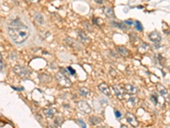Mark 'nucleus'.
<instances>
[{
	"label": "nucleus",
	"instance_id": "1",
	"mask_svg": "<svg viewBox=\"0 0 170 128\" xmlns=\"http://www.w3.org/2000/svg\"><path fill=\"white\" fill-rule=\"evenodd\" d=\"M8 34L17 44L24 43L30 36V29L20 18H14L9 21L7 25Z\"/></svg>",
	"mask_w": 170,
	"mask_h": 128
},
{
	"label": "nucleus",
	"instance_id": "2",
	"mask_svg": "<svg viewBox=\"0 0 170 128\" xmlns=\"http://www.w3.org/2000/svg\"><path fill=\"white\" fill-rule=\"evenodd\" d=\"M55 79L57 82L61 86L65 87H70L72 86V81L67 78V76L64 75L61 72H59L55 74Z\"/></svg>",
	"mask_w": 170,
	"mask_h": 128
},
{
	"label": "nucleus",
	"instance_id": "3",
	"mask_svg": "<svg viewBox=\"0 0 170 128\" xmlns=\"http://www.w3.org/2000/svg\"><path fill=\"white\" fill-rule=\"evenodd\" d=\"M14 72L15 74L19 75L21 78H26L30 74V71H29L28 68L22 67V66H20V65H17L14 68Z\"/></svg>",
	"mask_w": 170,
	"mask_h": 128
},
{
	"label": "nucleus",
	"instance_id": "4",
	"mask_svg": "<svg viewBox=\"0 0 170 128\" xmlns=\"http://www.w3.org/2000/svg\"><path fill=\"white\" fill-rule=\"evenodd\" d=\"M77 108H78V109L81 111V112H83V113H84V114H89L91 111H92V109H91V107L89 105V103H87V102H85V101H79L78 103H77Z\"/></svg>",
	"mask_w": 170,
	"mask_h": 128
},
{
	"label": "nucleus",
	"instance_id": "5",
	"mask_svg": "<svg viewBox=\"0 0 170 128\" xmlns=\"http://www.w3.org/2000/svg\"><path fill=\"white\" fill-rule=\"evenodd\" d=\"M117 97L120 99V100H123L124 98V94H125V89H123L120 85H114L112 86Z\"/></svg>",
	"mask_w": 170,
	"mask_h": 128
},
{
	"label": "nucleus",
	"instance_id": "6",
	"mask_svg": "<svg viewBox=\"0 0 170 128\" xmlns=\"http://www.w3.org/2000/svg\"><path fill=\"white\" fill-rule=\"evenodd\" d=\"M126 119L128 121V122L134 127H137L139 126V121H137L136 117L135 116V115H133L132 113H127L126 114Z\"/></svg>",
	"mask_w": 170,
	"mask_h": 128
},
{
	"label": "nucleus",
	"instance_id": "7",
	"mask_svg": "<svg viewBox=\"0 0 170 128\" xmlns=\"http://www.w3.org/2000/svg\"><path fill=\"white\" fill-rule=\"evenodd\" d=\"M149 38H150L151 41H152V42H154V43H156V44L160 43V41H161V39H162L160 33H159L158 32H157V31H154V32H151L150 35H149Z\"/></svg>",
	"mask_w": 170,
	"mask_h": 128
},
{
	"label": "nucleus",
	"instance_id": "8",
	"mask_svg": "<svg viewBox=\"0 0 170 128\" xmlns=\"http://www.w3.org/2000/svg\"><path fill=\"white\" fill-rule=\"evenodd\" d=\"M98 88H99V90H100L102 93H104L106 96H108V97L111 96V90H110V88H109V86H108L107 84H106V83H101L100 85H99Z\"/></svg>",
	"mask_w": 170,
	"mask_h": 128
},
{
	"label": "nucleus",
	"instance_id": "9",
	"mask_svg": "<svg viewBox=\"0 0 170 128\" xmlns=\"http://www.w3.org/2000/svg\"><path fill=\"white\" fill-rule=\"evenodd\" d=\"M124 89H125V92L129 95H135L138 92V89L133 85H129V84L125 85Z\"/></svg>",
	"mask_w": 170,
	"mask_h": 128
},
{
	"label": "nucleus",
	"instance_id": "10",
	"mask_svg": "<svg viewBox=\"0 0 170 128\" xmlns=\"http://www.w3.org/2000/svg\"><path fill=\"white\" fill-rule=\"evenodd\" d=\"M156 86H157V89H158V92L160 93V95H162V96H163V97H165V98H168L169 93H168L167 89H166L163 85H161V84H158Z\"/></svg>",
	"mask_w": 170,
	"mask_h": 128
},
{
	"label": "nucleus",
	"instance_id": "11",
	"mask_svg": "<svg viewBox=\"0 0 170 128\" xmlns=\"http://www.w3.org/2000/svg\"><path fill=\"white\" fill-rule=\"evenodd\" d=\"M55 112H56V109H53V108H49V109H46L43 110L44 115L48 118H52L54 115Z\"/></svg>",
	"mask_w": 170,
	"mask_h": 128
},
{
	"label": "nucleus",
	"instance_id": "12",
	"mask_svg": "<svg viewBox=\"0 0 170 128\" xmlns=\"http://www.w3.org/2000/svg\"><path fill=\"white\" fill-rule=\"evenodd\" d=\"M117 52H118L121 56H124V57H127V56H129V50H128L127 48L123 47V46H119V47H117Z\"/></svg>",
	"mask_w": 170,
	"mask_h": 128
},
{
	"label": "nucleus",
	"instance_id": "13",
	"mask_svg": "<svg viewBox=\"0 0 170 128\" xmlns=\"http://www.w3.org/2000/svg\"><path fill=\"white\" fill-rule=\"evenodd\" d=\"M34 20L39 25H43L44 24V18L40 13H36L34 15Z\"/></svg>",
	"mask_w": 170,
	"mask_h": 128
},
{
	"label": "nucleus",
	"instance_id": "14",
	"mask_svg": "<svg viewBox=\"0 0 170 128\" xmlns=\"http://www.w3.org/2000/svg\"><path fill=\"white\" fill-rule=\"evenodd\" d=\"M103 11L104 13L106 14V15L109 18H114L115 17V15H114V12H113V9H111V8H108V7H105L103 9Z\"/></svg>",
	"mask_w": 170,
	"mask_h": 128
},
{
	"label": "nucleus",
	"instance_id": "15",
	"mask_svg": "<svg viewBox=\"0 0 170 128\" xmlns=\"http://www.w3.org/2000/svg\"><path fill=\"white\" fill-rule=\"evenodd\" d=\"M89 121H90V123H92L93 125H98L99 123H100L101 120H100L99 117H97V116H91V117L89 118Z\"/></svg>",
	"mask_w": 170,
	"mask_h": 128
},
{
	"label": "nucleus",
	"instance_id": "16",
	"mask_svg": "<svg viewBox=\"0 0 170 128\" xmlns=\"http://www.w3.org/2000/svg\"><path fill=\"white\" fill-rule=\"evenodd\" d=\"M89 90L88 89V88H86V87H81L80 89H79V93L82 95V96H83V97H87L89 94Z\"/></svg>",
	"mask_w": 170,
	"mask_h": 128
},
{
	"label": "nucleus",
	"instance_id": "17",
	"mask_svg": "<svg viewBox=\"0 0 170 128\" xmlns=\"http://www.w3.org/2000/svg\"><path fill=\"white\" fill-rule=\"evenodd\" d=\"M136 103H137L136 97H130V98L128 100V102H127V103L129 105L130 108H134V107L136 105Z\"/></svg>",
	"mask_w": 170,
	"mask_h": 128
},
{
	"label": "nucleus",
	"instance_id": "18",
	"mask_svg": "<svg viewBox=\"0 0 170 128\" xmlns=\"http://www.w3.org/2000/svg\"><path fill=\"white\" fill-rule=\"evenodd\" d=\"M78 35H79V38L83 41V42H86L88 40V38H87V35L83 32H78Z\"/></svg>",
	"mask_w": 170,
	"mask_h": 128
},
{
	"label": "nucleus",
	"instance_id": "19",
	"mask_svg": "<svg viewBox=\"0 0 170 128\" xmlns=\"http://www.w3.org/2000/svg\"><path fill=\"white\" fill-rule=\"evenodd\" d=\"M112 24L113 26L117 27H119V28L123 29V30H125V29H126V27L124 26V24H123V23H118V22L112 21Z\"/></svg>",
	"mask_w": 170,
	"mask_h": 128
},
{
	"label": "nucleus",
	"instance_id": "20",
	"mask_svg": "<svg viewBox=\"0 0 170 128\" xmlns=\"http://www.w3.org/2000/svg\"><path fill=\"white\" fill-rule=\"evenodd\" d=\"M135 27H136V29H137L138 31H140V32H141V31L143 30V27H142L140 22H139V21H136V22H135Z\"/></svg>",
	"mask_w": 170,
	"mask_h": 128
},
{
	"label": "nucleus",
	"instance_id": "21",
	"mask_svg": "<svg viewBox=\"0 0 170 128\" xmlns=\"http://www.w3.org/2000/svg\"><path fill=\"white\" fill-rule=\"evenodd\" d=\"M67 69L69 70V73H70V74H72V75H74V74H76L75 70H74L73 68H72L71 67H68V68H67Z\"/></svg>",
	"mask_w": 170,
	"mask_h": 128
},
{
	"label": "nucleus",
	"instance_id": "22",
	"mask_svg": "<svg viewBox=\"0 0 170 128\" xmlns=\"http://www.w3.org/2000/svg\"><path fill=\"white\" fill-rule=\"evenodd\" d=\"M78 123L81 124V127L82 128H86V124H85V122H84L83 121H82V120H78Z\"/></svg>",
	"mask_w": 170,
	"mask_h": 128
},
{
	"label": "nucleus",
	"instance_id": "23",
	"mask_svg": "<svg viewBox=\"0 0 170 128\" xmlns=\"http://www.w3.org/2000/svg\"><path fill=\"white\" fill-rule=\"evenodd\" d=\"M54 122H55V124H56V125H57V127H58V126H60V125L61 124V122H62V121H60V118H58V117H57V118L55 119Z\"/></svg>",
	"mask_w": 170,
	"mask_h": 128
},
{
	"label": "nucleus",
	"instance_id": "24",
	"mask_svg": "<svg viewBox=\"0 0 170 128\" xmlns=\"http://www.w3.org/2000/svg\"><path fill=\"white\" fill-rule=\"evenodd\" d=\"M25 1H26L28 3H37L39 2V0H25Z\"/></svg>",
	"mask_w": 170,
	"mask_h": 128
},
{
	"label": "nucleus",
	"instance_id": "25",
	"mask_svg": "<svg viewBox=\"0 0 170 128\" xmlns=\"http://www.w3.org/2000/svg\"><path fill=\"white\" fill-rule=\"evenodd\" d=\"M3 57L1 56V72H3Z\"/></svg>",
	"mask_w": 170,
	"mask_h": 128
},
{
	"label": "nucleus",
	"instance_id": "26",
	"mask_svg": "<svg viewBox=\"0 0 170 128\" xmlns=\"http://www.w3.org/2000/svg\"><path fill=\"white\" fill-rule=\"evenodd\" d=\"M115 115H116L117 118H120V117H121V113H120L119 111H116V112H115Z\"/></svg>",
	"mask_w": 170,
	"mask_h": 128
},
{
	"label": "nucleus",
	"instance_id": "27",
	"mask_svg": "<svg viewBox=\"0 0 170 128\" xmlns=\"http://www.w3.org/2000/svg\"><path fill=\"white\" fill-rule=\"evenodd\" d=\"M110 73H111V74H112H112H113V76H116V73H115V70H114V69L111 68V70H110Z\"/></svg>",
	"mask_w": 170,
	"mask_h": 128
},
{
	"label": "nucleus",
	"instance_id": "28",
	"mask_svg": "<svg viewBox=\"0 0 170 128\" xmlns=\"http://www.w3.org/2000/svg\"><path fill=\"white\" fill-rule=\"evenodd\" d=\"M97 3H100V4H102L104 2H105V0H95Z\"/></svg>",
	"mask_w": 170,
	"mask_h": 128
},
{
	"label": "nucleus",
	"instance_id": "29",
	"mask_svg": "<svg viewBox=\"0 0 170 128\" xmlns=\"http://www.w3.org/2000/svg\"><path fill=\"white\" fill-rule=\"evenodd\" d=\"M125 23L128 24V25H132V24H133V21H126Z\"/></svg>",
	"mask_w": 170,
	"mask_h": 128
},
{
	"label": "nucleus",
	"instance_id": "30",
	"mask_svg": "<svg viewBox=\"0 0 170 128\" xmlns=\"http://www.w3.org/2000/svg\"><path fill=\"white\" fill-rule=\"evenodd\" d=\"M121 128H128V127L125 126V125H122V126H121Z\"/></svg>",
	"mask_w": 170,
	"mask_h": 128
}]
</instances>
